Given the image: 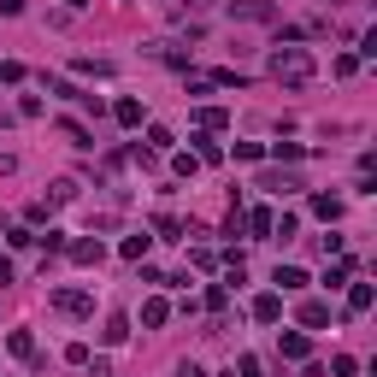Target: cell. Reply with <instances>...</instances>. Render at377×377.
Instances as JSON below:
<instances>
[{"mask_svg":"<svg viewBox=\"0 0 377 377\" xmlns=\"http://www.w3.org/2000/svg\"><path fill=\"white\" fill-rule=\"evenodd\" d=\"M254 319H259V324H277V319H283V295H259V301H254Z\"/></svg>","mask_w":377,"mask_h":377,"instance_id":"cell-6","label":"cell"},{"mask_svg":"<svg viewBox=\"0 0 377 377\" xmlns=\"http://www.w3.org/2000/svg\"><path fill=\"white\" fill-rule=\"evenodd\" d=\"M194 118H201V130H224V124H230V112H224V106H201Z\"/></svg>","mask_w":377,"mask_h":377,"instance_id":"cell-13","label":"cell"},{"mask_svg":"<svg viewBox=\"0 0 377 377\" xmlns=\"http://www.w3.org/2000/svg\"><path fill=\"white\" fill-rule=\"evenodd\" d=\"M65 6H71V12H83V6H89V0H65Z\"/></svg>","mask_w":377,"mask_h":377,"instance_id":"cell-26","label":"cell"},{"mask_svg":"<svg viewBox=\"0 0 377 377\" xmlns=\"http://www.w3.org/2000/svg\"><path fill=\"white\" fill-rule=\"evenodd\" d=\"M65 254H71L77 266H101V259H106V242H101V236H83V242H71Z\"/></svg>","mask_w":377,"mask_h":377,"instance_id":"cell-4","label":"cell"},{"mask_svg":"<svg viewBox=\"0 0 377 377\" xmlns=\"http://www.w3.org/2000/svg\"><path fill=\"white\" fill-rule=\"evenodd\" d=\"M112 112H118V124H124V130H136V124H142V101H130V94H124Z\"/></svg>","mask_w":377,"mask_h":377,"instance_id":"cell-11","label":"cell"},{"mask_svg":"<svg viewBox=\"0 0 377 377\" xmlns=\"http://www.w3.org/2000/svg\"><path fill=\"white\" fill-rule=\"evenodd\" d=\"M313 212H319V218H342V201H336V194H313Z\"/></svg>","mask_w":377,"mask_h":377,"instance_id":"cell-14","label":"cell"},{"mask_svg":"<svg viewBox=\"0 0 377 377\" xmlns=\"http://www.w3.org/2000/svg\"><path fill=\"white\" fill-rule=\"evenodd\" d=\"M271 77H277V83H289V89L313 83V54H307V47H283V42H277V47H271Z\"/></svg>","mask_w":377,"mask_h":377,"instance_id":"cell-1","label":"cell"},{"mask_svg":"<svg viewBox=\"0 0 377 377\" xmlns=\"http://www.w3.org/2000/svg\"><path fill=\"white\" fill-rule=\"evenodd\" d=\"M59 130H65V136H71V147H94V136H89V130H83V124H71V118H65Z\"/></svg>","mask_w":377,"mask_h":377,"instance_id":"cell-19","label":"cell"},{"mask_svg":"<svg viewBox=\"0 0 377 377\" xmlns=\"http://www.w3.org/2000/svg\"><path fill=\"white\" fill-rule=\"evenodd\" d=\"M101 336H106V342H124V336H130V319H124V313H112V319H106V330H101Z\"/></svg>","mask_w":377,"mask_h":377,"instance_id":"cell-16","label":"cell"},{"mask_svg":"<svg viewBox=\"0 0 377 377\" xmlns=\"http://www.w3.org/2000/svg\"><path fill=\"white\" fill-rule=\"evenodd\" d=\"M0 283H12V259H0Z\"/></svg>","mask_w":377,"mask_h":377,"instance_id":"cell-25","label":"cell"},{"mask_svg":"<svg viewBox=\"0 0 377 377\" xmlns=\"http://www.w3.org/2000/svg\"><path fill=\"white\" fill-rule=\"evenodd\" d=\"M277 348H283V359H307V336L289 330V336H277Z\"/></svg>","mask_w":377,"mask_h":377,"instance_id":"cell-10","label":"cell"},{"mask_svg":"<svg viewBox=\"0 0 377 377\" xmlns=\"http://www.w3.org/2000/svg\"><path fill=\"white\" fill-rule=\"evenodd\" d=\"M230 18H242V24H271L277 6H266V0H230Z\"/></svg>","mask_w":377,"mask_h":377,"instance_id":"cell-3","label":"cell"},{"mask_svg":"<svg viewBox=\"0 0 377 377\" xmlns=\"http://www.w3.org/2000/svg\"><path fill=\"white\" fill-rule=\"evenodd\" d=\"M47 301H54V313H71V319H89L94 313V295L89 289H54Z\"/></svg>","mask_w":377,"mask_h":377,"instance_id":"cell-2","label":"cell"},{"mask_svg":"<svg viewBox=\"0 0 377 377\" xmlns=\"http://www.w3.org/2000/svg\"><path fill=\"white\" fill-rule=\"evenodd\" d=\"M271 283H277V289H307V271H301V266H277Z\"/></svg>","mask_w":377,"mask_h":377,"instance_id":"cell-8","label":"cell"},{"mask_svg":"<svg viewBox=\"0 0 377 377\" xmlns=\"http://www.w3.org/2000/svg\"><path fill=\"white\" fill-rule=\"evenodd\" d=\"M154 230H159V236H166V242H177V236H183V224H177V218H171V212H159V218H154Z\"/></svg>","mask_w":377,"mask_h":377,"instance_id":"cell-18","label":"cell"},{"mask_svg":"<svg viewBox=\"0 0 377 377\" xmlns=\"http://www.w3.org/2000/svg\"><path fill=\"white\" fill-rule=\"evenodd\" d=\"M242 224H248V230H259V236H271V212H266V206H254Z\"/></svg>","mask_w":377,"mask_h":377,"instance_id":"cell-17","label":"cell"},{"mask_svg":"<svg viewBox=\"0 0 377 377\" xmlns=\"http://www.w3.org/2000/svg\"><path fill=\"white\" fill-rule=\"evenodd\" d=\"M177 377H206V371L194 366V359H183V366H177Z\"/></svg>","mask_w":377,"mask_h":377,"instance_id":"cell-24","label":"cell"},{"mask_svg":"<svg viewBox=\"0 0 377 377\" xmlns=\"http://www.w3.org/2000/svg\"><path fill=\"white\" fill-rule=\"evenodd\" d=\"M6 348L18 354V359H30V354H36V336H30V330H12V336H6Z\"/></svg>","mask_w":377,"mask_h":377,"instance_id":"cell-15","label":"cell"},{"mask_svg":"<svg viewBox=\"0 0 377 377\" xmlns=\"http://www.w3.org/2000/svg\"><path fill=\"white\" fill-rule=\"evenodd\" d=\"M147 147H154V154H166V147H171V130L154 124V130H147Z\"/></svg>","mask_w":377,"mask_h":377,"instance_id":"cell-20","label":"cell"},{"mask_svg":"<svg viewBox=\"0 0 377 377\" xmlns=\"http://www.w3.org/2000/svg\"><path fill=\"white\" fill-rule=\"evenodd\" d=\"M147 254V236H124V259H142Z\"/></svg>","mask_w":377,"mask_h":377,"instance_id":"cell-23","label":"cell"},{"mask_svg":"<svg viewBox=\"0 0 377 377\" xmlns=\"http://www.w3.org/2000/svg\"><path fill=\"white\" fill-rule=\"evenodd\" d=\"M36 242H42L47 254H65V230H47V236H36Z\"/></svg>","mask_w":377,"mask_h":377,"instance_id":"cell-22","label":"cell"},{"mask_svg":"<svg viewBox=\"0 0 377 377\" xmlns=\"http://www.w3.org/2000/svg\"><path fill=\"white\" fill-rule=\"evenodd\" d=\"M166 319H171V307H166V301H147V307H142V324H147V330H159Z\"/></svg>","mask_w":377,"mask_h":377,"instance_id":"cell-12","label":"cell"},{"mask_svg":"<svg viewBox=\"0 0 377 377\" xmlns=\"http://www.w3.org/2000/svg\"><path fill=\"white\" fill-rule=\"evenodd\" d=\"M194 147H201V154H206V159H224V147H218V142H212V130H201V136H194Z\"/></svg>","mask_w":377,"mask_h":377,"instance_id":"cell-21","label":"cell"},{"mask_svg":"<svg viewBox=\"0 0 377 377\" xmlns=\"http://www.w3.org/2000/svg\"><path fill=\"white\" fill-rule=\"evenodd\" d=\"M301 324H307V330H324V324H330V307H324V301H307V307H301Z\"/></svg>","mask_w":377,"mask_h":377,"instance_id":"cell-7","label":"cell"},{"mask_svg":"<svg viewBox=\"0 0 377 377\" xmlns=\"http://www.w3.org/2000/svg\"><path fill=\"white\" fill-rule=\"evenodd\" d=\"M259 189H271V194H295V189H301V177H295V171H266V177H259Z\"/></svg>","mask_w":377,"mask_h":377,"instance_id":"cell-5","label":"cell"},{"mask_svg":"<svg viewBox=\"0 0 377 377\" xmlns=\"http://www.w3.org/2000/svg\"><path fill=\"white\" fill-rule=\"evenodd\" d=\"M348 313H371V283H348Z\"/></svg>","mask_w":377,"mask_h":377,"instance_id":"cell-9","label":"cell"}]
</instances>
